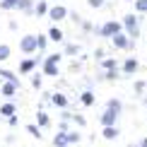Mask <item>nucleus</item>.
Returning a JSON list of instances; mask_svg holds the SVG:
<instances>
[{
    "label": "nucleus",
    "mask_w": 147,
    "mask_h": 147,
    "mask_svg": "<svg viewBox=\"0 0 147 147\" xmlns=\"http://www.w3.org/2000/svg\"><path fill=\"white\" fill-rule=\"evenodd\" d=\"M121 24H123V32L130 36L133 41L140 36V17L138 15H125L123 20H121Z\"/></svg>",
    "instance_id": "1"
},
{
    "label": "nucleus",
    "mask_w": 147,
    "mask_h": 147,
    "mask_svg": "<svg viewBox=\"0 0 147 147\" xmlns=\"http://www.w3.org/2000/svg\"><path fill=\"white\" fill-rule=\"evenodd\" d=\"M99 36H104V39H111L113 34H118V32H123V24H121L118 20H109V22H104L101 27H96L94 29Z\"/></svg>",
    "instance_id": "2"
},
{
    "label": "nucleus",
    "mask_w": 147,
    "mask_h": 147,
    "mask_svg": "<svg viewBox=\"0 0 147 147\" xmlns=\"http://www.w3.org/2000/svg\"><path fill=\"white\" fill-rule=\"evenodd\" d=\"M111 44H113V48H118V51H128V48L135 46V41H133L125 32H118V34L111 36Z\"/></svg>",
    "instance_id": "3"
},
{
    "label": "nucleus",
    "mask_w": 147,
    "mask_h": 147,
    "mask_svg": "<svg viewBox=\"0 0 147 147\" xmlns=\"http://www.w3.org/2000/svg\"><path fill=\"white\" fill-rule=\"evenodd\" d=\"M20 51L24 53V56H32V53H36V34H27L20 39Z\"/></svg>",
    "instance_id": "4"
},
{
    "label": "nucleus",
    "mask_w": 147,
    "mask_h": 147,
    "mask_svg": "<svg viewBox=\"0 0 147 147\" xmlns=\"http://www.w3.org/2000/svg\"><path fill=\"white\" fill-rule=\"evenodd\" d=\"M48 17H51L53 22H60L68 17V7H63V5H56V7H48Z\"/></svg>",
    "instance_id": "5"
},
{
    "label": "nucleus",
    "mask_w": 147,
    "mask_h": 147,
    "mask_svg": "<svg viewBox=\"0 0 147 147\" xmlns=\"http://www.w3.org/2000/svg\"><path fill=\"white\" fill-rule=\"evenodd\" d=\"M17 92H20V84H15V82H3V87H0V94L5 99H12Z\"/></svg>",
    "instance_id": "6"
},
{
    "label": "nucleus",
    "mask_w": 147,
    "mask_h": 147,
    "mask_svg": "<svg viewBox=\"0 0 147 147\" xmlns=\"http://www.w3.org/2000/svg\"><path fill=\"white\" fill-rule=\"evenodd\" d=\"M118 116H121V113L111 111V109H104V113L99 116V121H101V125H113L116 121H118Z\"/></svg>",
    "instance_id": "7"
},
{
    "label": "nucleus",
    "mask_w": 147,
    "mask_h": 147,
    "mask_svg": "<svg viewBox=\"0 0 147 147\" xmlns=\"http://www.w3.org/2000/svg\"><path fill=\"white\" fill-rule=\"evenodd\" d=\"M41 68H44V75H48V77H56V75H60V70H58V63H53V60H48V58H44Z\"/></svg>",
    "instance_id": "8"
},
{
    "label": "nucleus",
    "mask_w": 147,
    "mask_h": 147,
    "mask_svg": "<svg viewBox=\"0 0 147 147\" xmlns=\"http://www.w3.org/2000/svg\"><path fill=\"white\" fill-rule=\"evenodd\" d=\"M36 68H39V63H36V58H27L20 63V72L22 75H29V72H34Z\"/></svg>",
    "instance_id": "9"
},
{
    "label": "nucleus",
    "mask_w": 147,
    "mask_h": 147,
    "mask_svg": "<svg viewBox=\"0 0 147 147\" xmlns=\"http://www.w3.org/2000/svg\"><path fill=\"white\" fill-rule=\"evenodd\" d=\"M118 135H121V130L116 128V123L113 125H104V130H101V138L104 140H116Z\"/></svg>",
    "instance_id": "10"
},
{
    "label": "nucleus",
    "mask_w": 147,
    "mask_h": 147,
    "mask_svg": "<svg viewBox=\"0 0 147 147\" xmlns=\"http://www.w3.org/2000/svg\"><path fill=\"white\" fill-rule=\"evenodd\" d=\"M138 68H140V63L135 58H125L123 60V75H133V72H138Z\"/></svg>",
    "instance_id": "11"
},
{
    "label": "nucleus",
    "mask_w": 147,
    "mask_h": 147,
    "mask_svg": "<svg viewBox=\"0 0 147 147\" xmlns=\"http://www.w3.org/2000/svg\"><path fill=\"white\" fill-rule=\"evenodd\" d=\"M46 36H48V41H53V44H60V41L65 39V34L60 32L58 27H51V29H48V34H46Z\"/></svg>",
    "instance_id": "12"
},
{
    "label": "nucleus",
    "mask_w": 147,
    "mask_h": 147,
    "mask_svg": "<svg viewBox=\"0 0 147 147\" xmlns=\"http://www.w3.org/2000/svg\"><path fill=\"white\" fill-rule=\"evenodd\" d=\"M65 133H68V130H60V133H56V135H53V147H70L68 138H65Z\"/></svg>",
    "instance_id": "13"
},
{
    "label": "nucleus",
    "mask_w": 147,
    "mask_h": 147,
    "mask_svg": "<svg viewBox=\"0 0 147 147\" xmlns=\"http://www.w3.org/2000/svg\"><path fill=\"white\" fill-rule=\"evenodd\" d=\"M51 101H53V106H58V109H68V96L60 94V92H56V94L51 96Z\"/></svg>",
    "instance_id": "14"
},
{
    "label": "nucleus",
    "mask_w": 147,
    "mask_h": 147,
    "mask_svg": "<svg viewBox=\"0 0 147 147\" xmlns=\"http://www.w3.org/2000/svg\"><path fill=\"white\" fill-rule=\"evenodd\" d=\"M15 10H22V12H27V15H32L34 12V0H17Z\"/></svg>",
    "instance_id": "15"
},
{
    "label": "nucleus",
    "mask_w": 147,
    "mask_h": 147,
    "mask_svg": "<svg viewBox=\"0 0 147 147\" xmlns=\"http://www.w3.org/2000/svg\"><path fill=\"white\" fill-rule=\"evenodd\" d=\"M12 113H17V106L12 101H7V104L0 106V116H3V118H7V116H12Z\"/></svg>",
    "instance_id": "16"
},
{
    "label": "nucleus",
    "mask_w": 147,
    "mask_h": 147,
    "mask_svg": "<svg viewBox=\"0 0 147 147\" xmlns=\"http://www.w3.org/2000/svg\"><path fill=\"white\" fill-rule=\"evenodd\" d=\"M34 12H36L39 17H46V15H48V3H46V0H39V3L34 5Z\"/></svg>",
    "instance_id": "17"
},
{
    "label": "nucleus",
    "mask_w": 147,
    "mask_h": 147,
    "mask_svg": "<svg viewBox=\"0 0 147 147\" xmlns=\"http://www.w3.org/2000/svg\"><path fill=\"white\" fill-rule=\"evenodd\" d=\"M80 101L84 104V106H94V92H82V94H80Z\"/></svg>",
    "instance_id": "18"
},
{
    "label": "nucleus",
    "mask_w": 147,
    "mask_h": 147,
    "mask_svg": "<svg viewBox=\"0 0 147 147\" xmlns=\"http://www.w3.org/2000/svg\"><path fill=\"white\" fill-rule=\"evenodd\" d=\"M0 77H3L5 82H15V84H20V77H17L15 72H10V70H3V68H0Z\"/></svg>",
    "instance_id": "19"
},
{
    "label": "nucleus",
    "mask_w": 147,
    "mask_h": 147,
    "mask_svg": "<svg viewBox=\"0 0 147 147\" xmlns=\"http://www.w3.org/2000/svg\"><path fill=\"white\" fill-rule=\"evenodd\" d=\"M106 109H111V111L121 113V111H123V101H121V99H109V101H106Z\"/></svg>",
    "instance_id": "20"
},
{
    "label": "nucleus",
    "mask_w": 147,
    "mask_h": 147,
    "mask_svg": "<svg viewBox=\"0 0 147 147\" xmlns=\"http://www.w3.org/2000/svg\"><path fill=\"white\" fill-rule=\"evenodd\" d=\"M48 123H51V118H48L46 111H39V113H36V125H39V128H46Z\"/></svg>",
    "instance_id": "21"
},
{
    "label": "nucleus",
    "mask_w": 147,
    "mask_h": 147,
    "mask_svg": "<svg viewBox=\"0 0 147 147\" xmlns=\"http://www.w3.org/2000/svg\"><path fill=\"white\" fill-rule=\"evenodd\" d=\"M48 46V36L46 34H36V51H44Z\"/></svg>",
    "instance_id": "22"
},
{
    "label": "nucleus",
    "mask_w": 147,
    "mask_h": 147,
    "mask_svg": "<svg viewBox=\"0 0 147 147\" xmlns=\"http://www.w3.org/2000/svg\"><path fill=\"white\" fill-rule=\"evenodd\" d=\"M101 68L104 70H116L118 63H116V58H101Z\"/></svg>",
    "instance_id": "23"
},
{
    "label": "nucleus",
    "mask_w": 147,
    "mask_h": 147,
    "mask_svg": "<svg viewBox=\"0 0 147 147\" xmlns=\"http://www.w3.org/2000/svg\"><path fill=\"white\" fill-rule=\"evenodd\" d=\"M133 10H135L138 15H145L147 12V0H135V3H133Z\"/></svg>",
    "instance_id": "24"
},
{
    "label": "nucleus",
    "mask_w": 147,
    "mask_h": 147,
    "mask_svg": "<svg viewBox=\"0 0 147 147\" xmlns=\"http://www.w3.org/2000/svg\"><path fill=\"white\" fill-rule=\"evenodd\" d=\"M65 138H68V142H70V145H77L80 140H82V135H80L77 130H68V133H65Z\"/></svg>",
    "instance_id": "25"
},
{
    "label": "nucleus",
    "mask_w": 147,
    "mask_h": 147,
    "mask_svg": "<svg viewBox=\"0 0 147 147\" xmlns=\"http://www.w3.org/2000/svg\"><path fill=\"white\" fill-rule=\"evenodd\" d=\"M10 53H12V48L7 44H0V63H5V60L10 58Z\"/></svg>",
    "instance_id": "26"
},
{
    "label": "nucleus",
    "mask_w": 147,
    "mask_h": 147,
    "mask_svg": "<svg viewBox=\"0 0 147 147\" xmlns=\"http://www.w3.org/2000/svg\"><path fill=\"white\" fill-rule=\"evenodd\" d=\"M27 133H29V135H32V138H36V140H41V128H39V125L29 123V125H27Z\"/></svg>",
    "instance_id": "27"
},
{
    "label": "nucleus",
    "mask_w": 147,
    "mask_h": 147,
    "mask_svg": "<svg viewBox=\"0 0 147 147\" xmlns=\"http://www.w3.org/2000/svg\"><path fill=\"white\" fill-rule=\"evenodd\" d=\"M68 118H72V123H75V125H80V128H84V125H87V121H84V116H80V113H70Z\"/></svg>",
    "instance_id": "28"
},
{
    "label": "nucleus",
    "mask_w": 147,
    "mask_h": 147,
    "mask_svg": "<svg viewBox=\"0 0 147 147\" xmlns=\"http://www.w3.org/2000/svg\"><path fill=\"white\" fill-rule=\"evenodd\" d=\"M80 51H82V48H80L77 44H68V46H65V53H63V56H77Z\"/></svg>",
    "instance_id": "29"
},
{
    "label": "nucleus",
    "mask_w": 147,
    "mask_h": 147,
    "mask_svg": "<svg viewBox=\"0 0 147 147\" xmlns=\"http://www.w3.org/2000/svg\"><path fill=\"white\" fill-rule=\"evenodd\" d=\"M17 0H0V10H15Z\"/></svg>",
    "instance_id": "30"
},
{
    "label": "nucleus",
    "mask_w": 147,
    "mask_h": 147,
    "mask_svg": "<svg viewBox=\"0 0 147 147\" xmlns=\"http://www.w3.org/2000/svg\"><path fill=\"white\" fill-rule=\"evenodd\" d=\"M133 89H135V92H138V94H142V92L147 89V82H145V80H138V82H135V84H133Z\"/></svg>",
    "instance_id": "31"
},
{
    "label": "nucleus",
    "mask_w": 147,
    "mask_h": 147,
    "mask_svg": "<svg viewBox=\"0 0 147 147\" xmlns=\"http://www.w3.org/2000/svg\"><path fill=\"white\" fill-rule=\"evenodd\" d=\"M101 77H104V80H118L121 75H118V70H106Z\"/></svg>",
    "instance_id": "32"
},
{
    "label": "nucleus",
    "mask_w": 147,
    "mask_h": 147,
    "mask_svg": "<svg viewBox=\"0 0 147 147\" xmlns=\"http://www.w3.org/2000/svg\"><path fill=\"white\" fill-rule=\"evenodd\" d=\"M104 3H106V0H87V5L92 10H99V7H104Z\"/></svg>",
    "instance_id": "33"
},
{
    "label": "nucleus",
    "mask_w": 147,
    "mask_h": 147,
    "mask_svg": "<svg viewBox=\"0 0 147 147\" xmlns=\"http://www.w3.org/2000/svg\"><path fill=\"white\" fill-rule=\"evenodd\" d=\"M32 87L34 89H41V75H36V72L32 75Z\"/></svg>",
    "instance_id": "34"
},
{
    "label": "nucleus",
    "mask_w": 147,
    "mask_h": 147,
    "mask_svg": "<svg viewBox=\"0 0 147 147\" xmlns=\"http://www.w3.org/2000/svg\"><path fill=\"white\" fill-rule=\"evenodd\" d=\"M7 123H10V128H17V125H20V118H17V113L7 116Z\"/></svg>",
    "instance_id": "35"
},
{
    "label": "nucleus",
    "mask_w": 147,
    "mask_h": 147,
    "mask_svg": "<svg viewBox=\"0 0 147 147\" xmlns=\"http://www.w3.org/2000/svg\"><path fill=\"white\" fill-rule=\"evenodd\" d=\"M48 60H53V63H60V58H63V53H51V56H46Z\"/></svg>",
    "instance_id": "36"
},
{
    "label": "nucleus",
    "mask_w": 147,
    "mask_h": 147,
    "mask_svg": "<svg viewBox=\"0 0 147 147\" xmlns=\"http://www.w3.org/2000/svg\"><path fill=\"white\" fill-rule=\"evenodd\" d=\"M80 27H82L84 32H89V29H92V24H89V22H80Z\"/></svg>",
    "instance_id": "37"
},
{
    "label": "nucleus",
    "mask_w": 147,
    "mask_h": 147,
    "mask_svg": "<svg viewBox=\"0 0 147 147\" xmlns=\"http://www.w3.org/2000/svg\"><path fill=\"white\" fill-rule=\"evenodd\" d=\"M138 147H147V138H142V140H140V142H138Z\"/></svg>",
    "instance_id": "38"
},
{
    "label": "nucleus",
    "mask_w": 147,
    "mask_h": 147,
    "mask_svg": "<svg viewBox=\"0 0 147 147\" xmlns=\"http://www.w3.org/2000/svg\"><path fill=\"white\" fill-rule=\"evenodd\" d=\"M128 147H138V145H133V142H130V145H128Z\"/></svg>",
    "instance_id": "39"
},
{
    "label": "nucleus",
    "mask_w": 147,
    "mask_h": 147,
    "mask_svg": "<svg viewBox=\"0 0 147 147\" xmlns=\"http://www.w3.org/2000/svg\"><path fill=\"white\" fill-rule=\"evenodd\" d=\"M145 104H147V99H145Z\"/></svg>",
    "instance_id": "40"
}]
</instances>
